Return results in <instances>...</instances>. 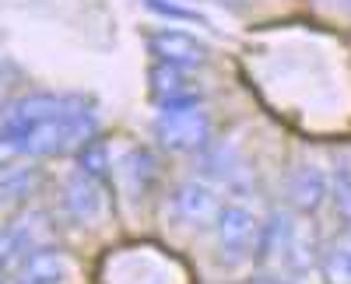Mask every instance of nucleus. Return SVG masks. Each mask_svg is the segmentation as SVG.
Listing matches in <instances>:
<instances>
[{"label":"nucleus","instance_id":"1","mask_svg":"<svg viewBox=\"0 0 351 284\" xmlns=\"http://www.w3.org/2000/svg\"><path fill=\"white\" fill-rule=\"evenodd\" d=\"M99 130V120L95 112L88 109H77V112H67V116H56V120H46L32 130H25L18 137H11L21 155H32V158H46V155H67V151H77L84 140H92Z\"/></svg>","mask_w":351,"mask_h":284},{"label":"nucleus","instance_id":"2","mask_svg":"<svg viewBox=\"0 0 351 284\" xmlns=\"http://www.w3.org/2000/svg\"><path fill=\"white\" fill-rule=\"evenodd\" d=\"M215 232H218V249H221V263L225 267H239L256 253L260 239V221L253 207L243 201H228L215 214Z\"/></svg>","mask_w":351,"mask_h":284},{"label":"nucleus","instance_id":"3","mask_svg":"<svg viewBox=\"0 0 351 284\" xmlns=\"http://www.w3.org/2000/svg\"><path fill=\"white\" fill-rule=\"evenodd\" d=\"M155 140L165 151H200L211 140V116L197 105L162 109L155 116Z\"/></svg>","mask_w":351,"mask_h":284},{"label":"nucleus","instance_id":"4","mask_svg":"<svg viewBox=\"0 0 351 284\" xmlns=\"http://www.w3.org/2000/svg\"><path fill=\"white\" fill-rule=\"evenodd\" d=\"M77 109H84V102L74 99V95L32 92V95H21L18 102L8 105L4 120H0V130H4V137H18V133H25V130L46 123V120L67 116V112H77Z\"/></svg>","mask_w":351,"mask_h":284},{"label":"nucleus","instance_id":"5","mask_svg":"<svg viewBox=\"0 0 351 284\" xmlns=\"http://www.w3.org/2000/svg\"><path fill=\"white\" fill-rule=\"evenodd\" d=\"M148 49L158 64H172V67H204L211 60V46L200 42L197 36H186L180 28H158L148 36Z\"/></svg>","mask_w":351,"mask_h":284},{"label":"nucleus","instance_id":"6","mask_svg":"<svg viewBox=\"0 0 351 284\" xmlns=\"http://www.w3.org/2000/svg\"><path fill=\"white\" fill-rule=\"evenodd\" d=\"M152 92L162 109L176 105H197L200 102V81L186 67H172V64H155L152 67Z\"/></svg>","mask_w":351,"mask_h":284},{"label":"nucleus","instance_id":"7","mask_svg":"<svg viewBox=\"0 0 351 284\" xmlns=\"http://www.w3.org/2000/svg\"><path fill=\"white\" fill-rule=\"evenodd\" d=\"M18 267V284H64L67 281V257L56 246H32L21 253Z\"/></svg>","mask_w":351,"mask_h":284},{"label":"nucleus","instance_id":"8","mask_svg":"<svg viewBox=\"0 0 351 284\" xmlns=\"http://www.w3.org/2000/svg\"><path fill=\"white\" fill-rule=\"evenodd\" d=\"M218 207H221L218 193L208 183H200V179H190V183H183L180 190L172 193V211H176V218L186 221V224H208V221H215Z\"/></svg>","mask_w":351,"mask_h":284},{"label":"nucleus","instance_id":"9","mask_svg":"<svg viewBox=\"0 0 351 284\" xmlns=\"http://www.w3.org/2000/svg\"><path fill=\"white\" fill-rule=\"evenodd\" d=\"M64 207L71 211L74 221L92 224L102 214V183L88 179L84 172H77L67 186H64Z\"/></svg>","mask_w":351,"mask_h":284},{"label":"nucleus","instance_id":"10","mask_svg":"<svg viewBox=\"0 0 351 284\" xmlns=\"http://www.w3.org/2000/svg\"><path fill=\"white\" fill-rule=\"evenodd\" d=\"M291 201L302 214H316L327 201V176L319 165H299L291 172Z\"/></svg>","mask_w":351,"mask_h":284},{"label":"nucleus","instance_id":"11","mask_svg":"<svg viewBox=\"0 0 351 284\" xmlns=\"http://www.w3.org/2000/svg\"><path fill=\"white\" fill-rule=\"evenodd\" d=\"M36 186H39V168H14L0 179V207H14L28 201Z\"/></svg>","mask_w":351,"mask_h":284},{"label":"nucleus","instance_id":"12","mask_svg":"<svg viewBox=\"0 0 351 284\" xmlns=\"http://www.w3.org/2000/svg\"><path fill=\"white\" fill-rule=\"evenodd\" d=\"M77 165H81V172L88 176V179H95V183H109V151H106V144L102 140H84V144L77 148Z\"/></svg>","mask_w":351,"mask_h":284},{"label":"nucleus","instance_id":"13","mask_svg":"<svg viewBox=\"0 0 351 284\" xmlns=\"http://www.w3.org/2000/svg\"><path fill=\"white\" fill-rule=\"evenodd\" d=\"M324 277H327V284H351V239H337L327 246Z\"/></svg>","mask_w":351,"mask_h":284},{"label":"nucleus","instance_id":"14","mask_svg":"<svg viewBox=\"0 0 351 284\" xmlns=\"http://www.w3.org/2000/svg\"><path fill=\"white\" fill-rule=\"evenodd\" d=\"M144 8H148L152 14L158 18H169V21H186V25H204V28H211V21L204 18L197 8H186L180 4V0H141Z\"/></svg>","mask_w":351,"mask_h":284},{"label":"nucleus","instance_id":"15","mask_svg":"<svg viewBox=\"0 0 351 284\" xmlns=\"http://www.w3.org/2000/svg\"><path fill=\"white\" fill-rule=\"evenodd\" d=\"M28 249L25 235L18 229H8V232H0V274L11 270L18 260H21V253Z\"/></svg>","mask_w":351,"mask_h":284},{"label":"nucleus","instance_id":"16","mask_svg":"<svg viewBox=\"0 0 351 284\" xmlns=\"http://www.w3.org/2000/svg\"><path fill=\"white\" fill-rule=\"evenodd\" d=\"M130 165H134L130 172H134V179L141 183V190H148V183L155 179V158H152L148 151L137 148V151H130Z\"/></svg>","mask_w":351,"mask_h":284},{"label":"nucleus","instance_id":"17","mask_svg":"<svg viewBox=\"0 0 351 284\" xmlns=\"http://www.w3.org/2000/svg\"><path fill=\"white\" fill-rule=\"evenodd\" d=\"M18 155H21V151H18L14 140H11V137H0V172H4V168H8Z\"/></svg>","mask_w":351,"mask_h":284},{"label":"nucleus","instance_id":"18","mask_svg":"<svg viewBox=\"0 0 351 284\" xmlns=\"http://www.w3.org/2000/svg\"><path fill=\"white\" fill-rule=\"evenodd\" d=\"M256 284H288V281H271V277H263V281H256Z\"/></svg>","mask_w":351,"mask_h":284}]
</instances>
